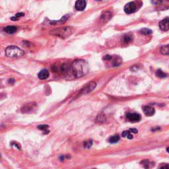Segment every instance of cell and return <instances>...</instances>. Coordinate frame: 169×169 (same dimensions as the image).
I'll use <instances>...</instances> for the list:
<instances>
[{"mask_svg":"<svg viewBox=\"0 0 169 169\" xmlns=\"http://www.w3.org/2000/svg\"><path fill=\"white\" fill-rule=\"evenodd\" d=\"M88 63L83 60H77L71 65V71L73 75L77 78L83 77L88 72Z\"/></svg>","mask_w":169,"mask_h":169,"instance_id":"cell-1","label":"cell"},{"mask_svg":"<svg viewBox=\"0 0 169 169\" xmlns=\"http://www.w3.org/2000/svg\"><path fill=\"white\" fill-rule=\"evenodd\" d=\"M74 29L71 27H60V28L54 29L50 31V34L52 36L61 38L62 39H65L70 37L74 33Z\"/></svg>","mask_w":169,"mask_h":169,"instance_id":"cell-2","label":"cell"},{"mask_svg":"<svg viewBox=\"0 0 169 169\" xmlns=\"http://www.w3.org/2000/svg\"><path fill=\"white\" fill-rule=\"evenodd\" d=\"M6 56L11 58H19L24 55V51L17 46H10L5 50Z\"/></svg>","mask_w":169,"mask_h":169,"instance_id":"cell-3","label":"cell"},{"mask_svg":"<svg viewBox=\"0 0 169 169\" xmlns=\"http://www.w3.org/2000/svg\"><path fill=\"white\" fill-rule=\"evenodd\" d=\"M138 9V2L137 1H130L124 6V10L127 14L134 13Z\"/></svg>","mask_w":169,"mask_h":169,"instance_id":"cell-4","label":"cell"},{"mask_svg":"<svg viewBox=\"0 0 169 169\" xmlns=\"http://www.w3.org/2000/svg\"><path fill=\"white\" fill-rule=\"evenodd\" d=\"M96 82L94 81L90 82L89 83H88L85 86H84V87L80 90L79 93L78 94V96H81V95H83V94H87L88 92L92 91V90L96 88Z\"/></svg>","mask_w":169,"mask_h":169,"instance_id":"cell-5","label":"cell"},{"mask_svg":"<svg viewBox=\"0 0 169 169\" xmlns=\"http://www.w3.org/2000/svg\"><path fill=\"white\" fill-rule=\"evenodd\" d=\"M126 118L131 122H137L141 120V115L137 113H128L126 114Z\"/></svg>","mask_w":169,"mask_h":169,"instance_id":"cell-6","label":"cell"},{"mask_svg":"<svg viewBox=\"0 0 169 169\" xmlns=\"http://www.w3.org/2000/svg\"><path fill=\"white\" fill-rule=\"evenodd\" d=\"M86 6L85 0H77L75 3V9L78 11H83Z\"/></svg>","mask_w":169,"mask_h":169,"instance_id":"cell-7","label":"cell"},{"mask_svg":"<svg viewBox=\"0 0 169 169\" xmlns=\"http://www.w3.org/2000/svg\"><path fill=\"white\" fill-rule=\"evenodd\" d=\"M158 26L160 30L163 31H167L169 30V17H166L158 23Z\"/></svg>","mask_w":169,"mask_h":169,"instance_id":"cell-8","label":"cell"},{"mask_svg":"<svg viewBox=\"0 0 169 169\" xmlns=\"http://www.w3.org/2000/svg\"><path fill=\"white\" fill-rule=\"evenodd\" d=\"M36 104L35 102H31L29 103L26 105H25L22 108H21V112L23 113H30L32 112V110H33L35 109V108L36 106Z\"/></svg>","mask_w":169,"mask_h":169,"instance_id":"cell-9","label":"cell"},{"mask_svg":"<svg viewBox=\"0 0 169 169\" xmlns=\"http://www.w3.org/2000/svg\"><path fill=\"white\" fill-rule=\"evenodd\" d=\"M142 109L145 114L147 116H153L155 112V109H154L153 107L149 106H144L142 108Z\"/></svg>","mask_w":169,"mask_h":169,"instance_id":"cell-10","label":"cell"},{"mask_svg":"<svg viewBox=\"0 0 169 169\" xmlns=\"http://www.w3.org/2000/svg\"><path fill=\"white\" fill-rule=\"evenodd\" d=\"M112 17V13L110 11H106L102 13V14L101 15L100 19L104 21V22H108V21L110 20Z\"/></svg>","mask_w":169,"mask_h":169,"instance_id":"cell-11","label":"cell"},{"mask_svg":"<svg viewBox=\"0 0 169 169\" xmlns=\"http://www.w3.org/2000/svg\"><path fill=\"white\" fill-rule=\"evenodd\" d=\"M38 77H39V79L41 80L46 79L49 77V71L46 69H42V70L40 71L39 74H38Z\"/></svg>","mask_w":169,"mask_h":169,"instance_id":"cell-12","label":"cell"},{"mask_svg":"<svg viewBox=\"0 0 169 169\" xmlns=\"http://www.w3.org/2000/svg\"><path fill=\"white\" fill-rule=\"evenodd\" d=\"M69 18V15H65L59 21H50V25H61L64 23L65 21H66Z\"/></svg>","mask_w":169,"mask_h":169,"instance_id":"cell-13","label":"cell"},{"mask_svg":"<svg viewBox=\"0 0 169 169\" xmlns=\"http://www.w3.org/2000/svg\"><path fill=\"white\" fill-rule=\"evenodd\" d=\"M133 41V35L131 33L126 34L122 37V42L124 44H129Z\"/></svg>","mask_w":169,"mask_h":169,"instance_id":"cell-14","label":"cell"},{"mask_svg":"<svg viewBox=\"0 0 169 169\" xmlns=\"http://www.w3.org/2000/svg\"><path fill=\"white\" fill-rule=\"evenodd\" d=\"M3 31L7 34H13L17 31V28L15 26H7L3 29Z\"/></svg>","mask_w":169,"mask_h":169,"instance_id":"cell-15","label":"cell"},{"mask_svg":"<svg viewBox=\"0 0 169 169\" xmlns=\"http://www.w3.org/2000/svg\"><path fill=\"white\" fill-rule=\"evenodd\" d=\"M160 53L163 55H169V44L162 46L160 48Z\"/></svg>","mask_w":169,"mask_h":169,"instance_id":"cell-16","label":"cell"},{"mask_svg":"<svg viewBox=\"0 0 169 169\" xmlns=\"http://www.w3.org/2000/svg\"><path fill=\"white\" fill-rule=\"evenodd\" d=\"M106 121V118L104 115H103L102 114H100V115H98L96 118V122L98 124H102L104 123Z\"/></svg>","mask_w":169,"mask_h":169,"instance_id":"cell-17","label":"cell"},{"mask_svg":"<svg viewBox=\"0 0 169 169\" xmlns=\"http://www.w3.org/2000/svg\"><path fill=\"white\" fill-rule=\"evenodd\" d=\"M119 140H120V137H119V136H118L117 135V136H111L109 138L108 141H109V143H117Z\"/></svg>","mask_w":169,"mask_h":169,"instance_id":"cell-18","label":"cell"},{"mask_svg":"<svg viewBox=\"0 0 169 169\" xmlns=\"http://www.w3.org/2000/svg\"><path fill=\"white\" fill-rule=\"evenodd\" d=\"M139 33H140V34H141V35H151V34H152V31L149 29L144 28L141 29V30L139 31Z\"/></svg>","mask_w":169,"mask_h":169,"instance_id":"cell-19","label":"cell"},{"mask_svg":"<svg viewBox=\"0 0 169 169\" xmlns=\"http://www.w3.org/2000/svg\"><path fill=\"white\" fill-rule=\"evenodd\" d=\"M156 75L160 78H164L167 76V75H166L165 73H164L163 71H162L160 69H158V70L156 71Z\"/></svg>","mask_w":169,"mask_h":169,"instance_id":"cell-20","label":"cell"},{"mask_svg":"<svg viewBox=\"0 0 169 169\" xmlns=\"http://www.w3.org/2000/svg\"><path fill=\"white\" fill-rule=\"evenodd\" d=\"M122 137H127V138H128L129 139H133V136L131 134V132L129 131H124L122 133Z\"/></svg>","mask_w":169,"mask_h":169,"instance_id":"cell-21","label":"cell"},{"mask_svg":"<svg viewBox=\"0 0 169 169\" xmlns=\"http://www.w3.org/2000/svg\"><path fill=\"white\" fill-rule=\"evenodd\" d=\"M84 147L86 149H90L92 145V140H88L84 142Z\"/></svg>","mask_w":169,"mask_h":169,"instance_id":"cell-22","label":"cell"},{"mask_svg":"<svg viewBox=\"0 0 169 169\" xmlns=\"http://www.w3.org/2000/svg\"><path fill=\"white\" fill-rule=\"evenodd\" d=\"M122 63V60L120 58H116L113 61V65L114 66H118Z\"/></svg>","mask_w":169,"mask_h":169,"instance_id":"cell-23","label":"cell"},{"mask_svg":"<svg viewBox=\"0 0 169 169\" xmlns=\"http://www.w3.org/2000/svg\"><path fill=\"white\" fill-rule=\"evenodd\" d=\"M141 164H142L143 166L145 168H148L149 167V161L148 160H143V161H141Z\"/></svg>","mask_w":169,"mask_h":169,"instance_id":"cell-24","label":"cell"},{"mask_svg":"<svg viewBox=\"0 0 169 169\" xmlns=\"http://www.w3.org/2000/svg\"><path fill=\"white\" fill-rule=\"evenodd\" d=\"M162 3V0H151V3L153 5H159Z\"/></svg>","mask_w":169,"mask_h":169,"instance_id":"cell-25","label":"cell"},{"mask_svg":"<svg viewBox=\"0 0 169 169\" xmlns=\"http://www.w3.org/2000/svg\"><path fill=\"white\" fill-rule=\"evenodd\" d=\"M48 128V125H40L38 126V128L39 129V130H46V129H47Z\"/></svg>","mask_w":169,"mask_h":169,"instance_id":"cell-26","label":"cell"},{"mask_svg":"<svg viewBox=\"0 0 169 169\" xmlns=\"http://www.w3.org/2000/svg\"><path fill=\"white\" fill-rule=\"evenodd\" d=\"M24 15L25 14L23 13H17L15 16L16 17H17V18L19 19L20 17H21L24 16Z\"/></svg>","mask_w":169,"mask_h":169,"instance_id":"cell-27","label":"cell"},{"mask_svg":"<svg viewBox=\"0 0 169 169\" xmlns=\"http://www.w3.org/2000/svg\"><path fill=\"white\" fill-rule=\"evenodd\" d=\"M112 58V57L111 56H110V55H107V56L104 57V60H111Z\"/></svg>","mask_w":169,"mask_h":169,"instance_id":"cell-28","label":"cell"},{"mask_svg":"<svg viewBox=\"0 0 169 169\" xmlns=\"http://www.w3.org/2000/svg\"><path fill=\"white\" fill-rule=\"evenodd\" d=\"M130 132L131 133H134V134H137V133L138 132V130H137V129H130Z\"/></svg>","mask_w":169,"mask_h":169,"instance_id":"cell-29","label":"cell"},{"mask_svg":"<svg viewBox=\"0 0 169 169\" xmlns=\"http://www.w3.org/2000/svg\"><path fill=\"white\" fill-rule=\"evenodd\" d=\"M160 168H169V164H164V165L160 166Z\"/></svg>","mask_w":169,"mask_h":169,"instance_id":"cell-30","label":"cell"},{"mask_svg":"<svg viewBox=\"0 0 169 169\" xmlns=\"http://www.w3.org/2000/svg\"><path fill=\"white\" fill-rule=\"evenodd\" d=\"M11 19L13 20V21H17V20H19V18L16 17L15 16H14V17H13L11 18Z\"/></svg>","mask_w":169,"mask_h":169,"instance_id":"cell-31","label":"cell"},{"mask_svg":"<svg viewBox=\"0 0 169 169\" xmlns=\"http://www.w3.org/2000/svg\"><path fill=\"white\" fill-rule=\"evenodd\" d=\"M14 81H15V80L13 79H10L9 80V83H11V84H13L14 83Z\"/></svg>","mask_w":169,"mask_h":169,"instance_id":"cell-32","label":"cell"},{"mask_svg":"<svg viewBox=\"0 0 169 169\" xmlns=\"http://www.w3.org/2000/svg\"><path fill=\"white\" fill-rule=\"evenodd\" d=\"M166 151H167L168 153H169V147L166 148Z\"/></svg>","mask_w":169,"mask_h":169,"instance_id":"cell-33","label":"cell"},{"mask_svg":"<svg viewBox=\"0 0 169 169\" xmlns=\"http://www.w3.org/2000/svg\"><path fill=\"white\" fill-rule=\"evenodd\" d=\"M168 1H169V0H168Z\"/></svg>","mask_w":169,"mask_h":169,"instance_id":"cell-34","label":"cell"}]
</instances>
